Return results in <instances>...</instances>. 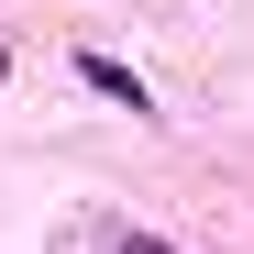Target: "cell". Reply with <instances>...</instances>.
I'll return each instance as SVG.
<instances>
[{"instance_id":"1","label":"cell","mask_w":254,"mask_h":254,"mask_svg":"<svg viewBox=\"0 0 254 254\" xmlns=\"http://www.w3.org/2000/svg\"><path fill=\"white\" fill-rule=\"evenodd\" d=\"M77 77H89V89H100V100H133V111H144V77H133V66H122V56H77Z\"/></svg>"},{"instance_id":"2","label":"cell","mask_w":254,"mask_h":254,"mask_svg":"<svg viewBox=\"0 0 254 254\" xmlns=\"http://www.w3.org/2000/svg\"><path fill=\"white\" fill-rule=\"evenodd\" d=\"M122 254H177V243H166V232H122Z\"/></svg>"},{"instance_id":"3","label":"cell","mask_w":254,"mask_h":254,"mask_svg":"<svg viewBox=\"0 0 254 254\" xmlns=\"http://www.w3.org/2000/svg\"><path fill=\"white\" fill-rule=\"evenodd\" d=\"M0 77H11V56H0Z\"/></svg>"}]
</instances>
